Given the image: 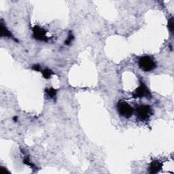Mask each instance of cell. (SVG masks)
<instances>
[{"label": "cell", "instance_id": "7", "mask_svg": "<svg viewBox=\"0 0 174 174\" xmlns=\"http://www.w3.org/2000/svg\"><path fill=\"white\" fill-rule=\"evenodd\" d=\"M0 27H1V37H9V38H12V39H14L10 31L7 29L6 26L4 25V23H3V22L2 21L1 22V25H0Z\"/></svg>", "mask_w": 174, "mask_h": 174}, {"label": "cell", "instance_id": "9", "mask_svg": "<svg viewBox=\"0 0 174 174\" xmlns=\"http://www.w3.org/2000/svg\"><path fill=\"white\" fill-rule=\"evenodd\" d=\"M42 72V75H43V77L46 79H48L50 78H51V76L53 74V72L52 70L49 69H46L44 70H43Z\"/></svg>", "mask_w": 174, "mask_h": 174}, {"label": "cell", "instance_id": "10", "mask_svg": "<svg viewBox=\"0 0 174 174\" xmlns=\"http://www.w3.org/2000/svg\"><path fill=\"white\" fill-rule=\"evenodd\" d=\"M73 38H74V37H73V36L72 35V33H70L69 34V36L67 37V39L66 40V41L65 42V44H66V45H69V44H70L72 43V40H73Z\"/></svg>", "mask_w": 174, "mask_h": 174}, {"label": "cell", "instance_id": "1", "mask_svg": "<svg viewBox=\"0 0 174 174\" xmlns=\"http://www.w3.org/2000/svg\"><path fill=\"white\" fill-rule=\"evenodd\" d=\"M138 65L144 72H151L157 67L156 62L150 56H143L139 59Z\"/></svg>", "mask_w": 174, "mask_h": 174}, {"label": "cell", "instance_id": "5", "mask_svg": "<svg viewBox=\"0 0 174 174\" xmlns=\"http://www.w3.org/2000/svg\"><path fill=\"white\" fill-rule=\"evenodd\" d=\"M33 36L38 41L47 42L48 40L46 37V31L40 26H35L33 28Z\"/></svg>", "mask_w": 174, "mask_h": 174}, {"label": "cell", "instance_id": "11", "mask_svg": "<svg viewBox=\"0 0 174 174\" xmlns=\"http://www.w3.org/2000/svg\"><path fill=\"white\" fill-rule=\"evenodd\" d=\"M168 28L172 33L173 31V18H171L168 21Z\"/></svg>", "mask_w": 174, "mask_h": 174}, {"label": "cell", "instance_id": "3", "mask_svg": "<svg viewBox=\"0 0 174 174\" xmlns=\"http://www.w3.org/2000/svg\"><path fill=\"white\" fill-rule=\"evenodd\" d=\"M117 109L118 113L125 118H130L134 112L133 108L125 101H121L118 102Z\"/></svg>", "mask_w": 174, "mask_h": 174}, {"label": "cell", "instance_id": "6", "mask_svg": "<svg viewBox=\"0 0 174 174\" xmlns=\"http://www.w3.org/2000/svg\"><path fill=\"white\" fill-rule=\"evenodd\" d=\"M163 167V164L159 161L154 160L153 161L150 165L149 172L150 173H157L160 172V170Z\"/></svg>", "mask_w": 174, "mask_h": 174}, {"label": "cell", "instance_id": "4", "mask_svg": "<svg viewBox=\"0 0 174 174\" xmlns=\"http://www.w3.org/2000/svg\"><path fill=\"white\" fill-rule=\"evenodd\" d=\"M151 95H150L149 90L147 88L146 85L143 82H141L140 86L133 92V97L134 99L142 98L144 97H149Z\"/></svg>", "mask_w": 174, "mask_h": 174}, {"label": "cell", "instance_id": "2", "mask_svg": "<svg viewBox=\"0 0 174 174\" xmlns=\"http://www.w3.org/2000/svg\"><path fill=\"white\" fill-rule=\"evenodd\" d=\"M135 114L137 118L142 121L148 120L152 114V109L148 105H140L136 107Z\"/></svg>", "mask_w": 174, "mask_h": 174}, {"label": "cell", "instance_id": "12", "mask_svg": "<svg viewBox=\"0 0 174 174\" xmlns=\"http://www.w3.org/2000/svg\"><path fill=\"white\" fill-rule=\"evenodd\" d=\"M32 69H34V70L37 71V72H38V71L40 72L41 70V67H40V65H34L32 67Z\"/></svg>", "mask_w": 174, "mask_h": 174}, {"label": "cell", "instance_id": "8", "mask_svg": "<svg viewBox=\"0 0 174 174\" xmlns=\"http://www.w3.org/2000/svg\"><path fill=\"white\" fill-rule=\"evenodd\" d=\"M46 92L49 97L54 98L57 95V90L53 88H48L46 89Z\"/></svg>", "mask_w": 174, "mask_h": 174}, {"label": "cell", "instance_id": "13", "mask_svg": "<svg viewBox=\"0 0 174 174\" xmlns=\"http://www.w3.org/2000/svg\"><path fill=\"white\" fill-rule=\"evenodd\" d=\"M14 121H17V117H14Z\"/></svg>", "mask_w": 174, "mask_h": 174}]
</instances>
